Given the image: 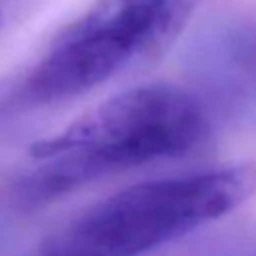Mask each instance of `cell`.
I'll list each match as a JSON object with an SVG mask.
<instances>
[{"instance_id": "obj_1", "label": "cell", "mask_w": 256, "mask_h": 256, "mask_svg": "<svg viewBox=\"0 0 256 256\" xmlns=\"http://www.w3.org/2000/svg\"><path fill=\"white\" fill-rule=\"evenodd\" d=\"M208 134V114L194 94L160 82L136 86L36 140L30 156L38 166L18 194L30 204L54 200L90 180L182 156Z\"/></svg>"}, {"instance_id": "obj_2", "label": "cell", "mask_w": 256, "mask_h": 256, "mask_svg": "<svg viewBox=\"0 0 256 256\" xmlns=\"http://www.w3.org/2000/svg\"><path fill=\"white\" fill-rule=\"evenodd\" d=\"M254 192L252 164L138 182L76 214L36 256H142L230 214Z\"/></svg>"}, {"instance_id": "obj_3", "label": "cell", "mask_w": 256, "mask_h": 256, "mask_svg": "<svg viewBox=\"0 0 256 256\" xmlns=\"http://www.w3.org/2000/svg\"><path fill=\"white\" fill-rule=\"evenodd\" d=\"M200 0H94L66 24L14 88V106L82 96L162 56Z\"/></svg>"}, {"instance_id": "obj_4", "label": "cell", "mask_w": 256, "mask_h": 256, "mask_svg": "<svg viewBox=\"0 0 256 256\" xmlns=\"http://www.w3.org/2000/svg\"><path fill=\"white\" fill-rule=\"evenodd\" d=\"M228 52L246 78L256 86V24L236 28L228 36Z\"/></svg>"}]
</instances>
